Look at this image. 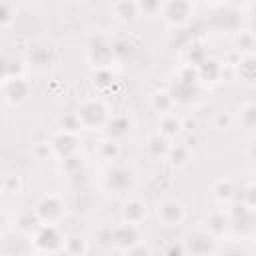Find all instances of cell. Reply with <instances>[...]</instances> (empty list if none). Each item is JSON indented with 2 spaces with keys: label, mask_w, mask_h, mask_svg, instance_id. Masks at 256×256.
Listing matches in <instances>:
<instances>
[{
  "label": "cell",
  "mask_w": 256,
  "mask_h": 256,
  "mask_svg": "<svg viewBox=\"0 0 256 256\" xmlns=\"http://www.w3.org/2000/svg\"><path fill=\"white\" fill-rule=\"evenodd\" d=\"M76 118L82 130H104L112 118L106 102L102 98H84L76 108Z\"/></svg>",
  "instance_id": "cell-1"
},
{
  "label": "cell",
  "mask_w": 256,
  "mask_h": 256,
  "mask_svg": "<svg viewBox=\"0 0 256 256\" xmlns=\"http://www.w3.org/2000/svg\"><path fill=\"white\" fill-rule=\"evenodd\" d=\"M34 214L40 224L58 226V222L66 214V204L58 194H44L38 198V202L34 206Z\"/></svg>",
  "instance_id": "cell-2"
},
{
  "label": "cell",
  "mask_w": 256,
  "mask_h": 256,
  "mask_svg": "<svg viewBox=\"0 0 256 256\" xmlns=\"http://www.w3.org/2000/svg\"><path fill=\"white\" fill-rule=\"evenodd\" d=\"M154 216L160 226L164 228H176L186 220V206L180 198H164L156 204Z\"/></svg>",
  "instance_id": "cell-3"
},
{
  "label": "cell",
  "mask_w": 256,
  "mask_h": 256,
  "mask_svg": "<svg viewBox=\"0 0 256 256\" xmlns=\"http://www.w3.org/2000/svg\"><path fill=\"white\" fill-rule=\"evenodd\" d=\"M64 240L66 236L60 232L58 226L52 224H40L36 234L32 236V244L40 254H54L58 250H64Z\"/></svg>",
  "instance_id": "cell-4"
},
{
  "label": "cell",
  "mask_w": 256,
  "mask_h": 256,
  "mask_svg": "<svg viewBox=\"0 0 256 256\" xmlns=\"http://www.w3.org/2000/svg\"><path fill=\"white\" fill-rule=\"evenodd\" d=\"M160 16L162 20L172 26V28H180L184 26L192 16H194V4L190 2H162V8H160Z\"/></svg>",
  "instance_id": "cell-5"
},
{
  "label": "cell",
  "mask_w": 256,
  "mask_h": 256,
  "mask_svg": "<svg viewBox=\"0 0 256 256\" xmlns=\"http://www.w3.org/2000/svg\"><path fill=\"white\" fill-rule=\"evenodd\" d=\"M150 214V208L146 204V200L138 198V196H130L122 202V208H120V220L126 222V224H134V226H140Z\"/></svg>",
  "instance_id": "cell-6"
},
{
  "label": "cell",
  "mask_w": 256,
  "mask_h": 256,
  "mask_svg": "<svg viewBox=\"0 0 256 256\" xmlns=\"http://www.w3.org/2000/svg\"><path fill=\"white\" fill-rule=\"evenodd\" d=\"M110 242H112L114 248L126 252L128 248H132L134 244L140 242V226L126 224V222L116 224V226L110 230Z\"/></svg>",
  "instance_id": "cell-7"
},
{
  "label": "cell",
  "mask_w": 256,
  "mask_h": 256,
  "mask_svg": "<svg viewBox=\"0 0 256 256\" xmlns=\"http://www.w3.org/2000/svg\"><path fill=\"white\" fill-rule=\"evenodd\" d=\"M50 142H52V148H54V156L60 158V160H66V158L78 154V138H76V132H70V130H62L60 128Z\"/></svg>",
  "instance_id": "cell-8"
},
{
  "label": "cell",
  "mask_w": 256,
  "mask_h": 256,
  "mask_svg": "<svg viewBox=\"0 0 256 256\" xmlns=\"http://www.w3.org/2000/svg\"><path fill=\"white\" fill-rule=\"evenodd\" d=\"M2 88H4V100L12 106L26 100V96L30 92V86L24 76H4Z\"/></svg>",
  "instance_id": "cell-9"
},
{
  "label": "cell",
  "mask_w": 256,
  "mask_h": 256,
  "mask_svg": "<svg viewBox=\"0 0 256 256\" xmlns=\"http://www.w3.org/2000/svg\"><path fill=\"white\" fill-rule=\"evenodd\" d=\"M102 182L106 190H114V192H124L130 184V172L120 166L118 162L110 164L104 172H102Z\"/></svg>",
  "instance_id": "cell-10"
},
{
  "label": "cell",
  "mask_w": 256,
  "mask_h": 256,
  "mask_svg": "<svg viewBox=\"0 0 256 256\" xmlns=\"http://www.w3.org/2000/svg\"><path fill=\"white\" fill-rule=\"evenodd\" d=\"M150 106L154 112H158V116H164V114H170L174 112V106H176V98L172 96L170 90L162 88V90H154L150 94Z\"/></svg>",
  "instance_id": "cell-11"
},
{
  "label": "cell",
  "mask_w": 256,
  "mask_h": 256,
  "mask_svg": "<svg viewBox=\"0 0 256 256\" xmlns=\"http://www.w3.org/2000/svg\"><path fill=\"white\" fill-rule=\"evenodd\" d=\"M234 194H236V184H234L232 178L226 176V178H218V180L212 182V198H214L218 204L228 206V204L232 202Z\"/></svg>",
  "instance_id": "cell-12"
},
{
  "label": "cell",
  "mask_w": 256,
  "mask_h": 256,
  "mask_svg": "<svg viewBox=\"0 0 256 256\" xmlns=\"http://www.w3.org/2000/svg\"><path fill=\"white\" fill-rule=\"evenodd\" d=\"M182 130H184V120L176 112H170V114H164V116L158 118V132L164 138L170 140V138L178 136Z\"/></svg>",
  "instance_id": "cell-13"
},
{
  "label": "cell",
  "mask_w": 256,
  "mask_h": 256,
  "mask_svg": "<svg viewBox=\"0 0 256 256\" xmlns=\"http://www.w3.org/2000/svg\"><path fill=\"white\" fill-rule=\"evenodd\" d=\"M96 154H98L102 160L114 164V162L120 158V154H122V144L118 142V138H112V136L102 138V140L96 144Z\"/></svg>",
  "instance_id": "cell-14"
},
{
  "label": "cell",
  "mask_w": 256,
  "mask_h": 256,
  "mask_svg": "<svg viewBox=\"0 0 256 256\" xmlns=\"http://www.w3.org/2000/svg\"><path fill=\"white\" fill-rule=\"evenodd\" d=\"M110 14H112L118 22H132L134 18L140 16V6H138V2L120 0V2H114V4L110 6Z\"/></svg>",
  "instance_id": "cell-15"
},
{
  "label": "cell",
  "mask_w": 256,
  "mask_h": 256,
  "mask_svg": "<svg viewBox=\"0 0 256 256\" xmlns=\"http://www.w3.org/2000/svg\"><path fill=\"white\" fill-rule=\"evenodd\" d=\"M234 122L244 130H256V102H244L236 108Z\"/></svg>",
  "instance_id": "cell-16"
},
{
  "label": "cell",
  "mask_w": 256,
  "mask_h": 256,
  "mask_svg": "<svg viewBox=\"0 0 256 256\" xmlns=\"http://www.w3.org/2000/svg\"><path fill=\"white\" fill-rule=\"evenodd\" d=\"M192 158H194V154H192L190 146H186V144H170V150L166 154V160L176 168L188 166L192 162Z\"/></svg>",
  "instance_id": "cell-17"
},
{
  "label": "cell",
  "mask_w": 256,
  "mask_h": 256,
  "mask_svg": "<svg viewBox=\"0 0 256 256\" xmlns=\"http://www.w3.org/2000/svg\"><path fill=\"white\" fill-rule=\"evenodd\" d=\"M236 72L238 78H242V82H256V54L240 56L236 64Z\"/></svg>",
  "instance_id": "cell-18"
},
{
  "label": "cell",
  "mask_w": 256,
  "mask_h": 256,
  "mask_svg": "<svg viewBox=\"0 0 256 256\" xmlns=\"http://www.w3.org/2000/svg\"><path fill=\"white\" fill-rule=\"evenodd\" d=\"M64 252L68 256H84L88 252V240L80 234H68L64 240Z\"/></svg>",
  "instance_id": "cell-19"
},
{
  "label": "cell",
  "mask_w": 256,
  "mask_h": 256,
  "mask_svg": "<svg viewBox=\"0 0 256 256\" xmlns=\"http://www.w3.org/2000/svg\"><path fill=\"white\" fill-rule=\"evenodd\" d=\"M234 44H236L238 50H242V56H244V54H256V52H254V50H256V36H254L252 32H248V30L238 32V34L234 36Z\"/></svg>",
  "instance_id": "cell-20"
},
{
  "label": "cell",
  "mask_w": 256,
  "mask_h": 256,
  "mask_svg": "<svg viewBox=\"0 0 256 256\" xmlns=\"http://www.w3.org/2000/svg\"><path fill=\"white\" fill-rule=\"evenodd\" d=\"M2 192L4 194H12V196L20 194L22 192V178L18 174H14V172L6 174L2 178Z\"/></svg>",
  "instance_id": "cell-21"
},
{
  "label": "cell",
  "mask_w": 256,
  "mask_h": 256,
  "mask_svg": "<svg viewBox=\"0 0 256 256\" xmlns=\"http://www.w3.org/2000/svg\"><path fill=\"white\" fill-rule=\"evenodd\" d=\"M234 124L236 122H234V114L232 112L222 110V112H218L214 116V128H218V130H230Z\"/></svg>",
  "instance_id": "cell-22"
},
{
  "label": "cell",
  "mask_w": 256,
  "mask_h": 256,
  "mask_svg": "<svg viewBox=\"0 0 256 256\" xmlns=\"http://www.w3.org/2000/svg\"><path fill=\"white\" fill-rule=\"evenodd\" d=\"M242 206L246 210H256V182H252V184H248L244 188V202H242Z\"/></svg>",
  "instance_id": "cell-23"
},
{
  "label": "cell",
  "mask_w": 256,
  "mask_h": 256,
  "mask_svg": "<svg viewBox=\"0 0 256 256\" xmlns=\"http://www.w3.org/2000/svg\"><path fill=\"white\" fill-rule=\"evenodd\" d=\"M126 256H152V250H150V246L146 244V242H138V244H134L132 248H128L126 252H124Z\"/></svg>",
  "instance_id": "cell-24"
},
{
  "label": "cell",
  "mask_w": 256,
  "mask_h": 256,
  "mask_svg": "<svg viewBox=\"0 0 256 256\" xmlns=\"http://www.w3.org/2000/svg\"><path fill=\"white\" fill-rule=\"evenodd\" d=\"M164 256H188L186 248H184V242L180 244H170L166 250H164Z\"/></svg>",
  "instance_id": "cell-25"
}]
</instances>
